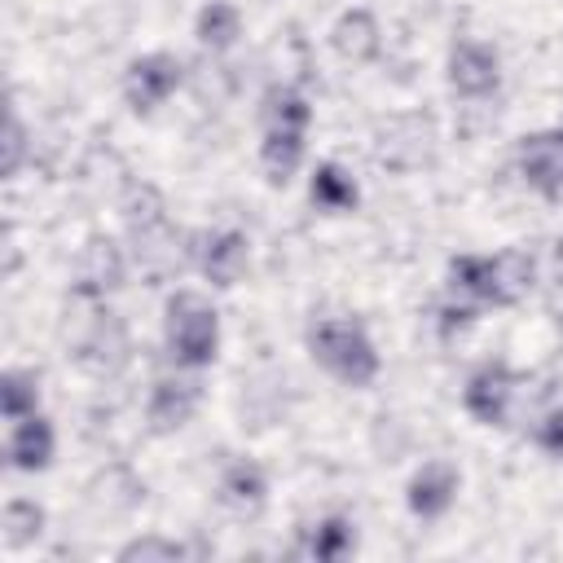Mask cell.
<instances>
[{
    "mask_svg": "<svg viewBox=\"0 0 563 563\" xmlns=\"http://www.w3.org/2000/svg\"><path fill=\"white\" fill-rule=\"evenodd\" d=\"M449 277L462 295H471L479 303H515L532 290V255L528 251L457 255L449 264Z\"/></svg>",
    "mask_w": 563,
    "mask_h": 563,
    "instance_id": "obj_1",
    "label": "cell"
},
{
    "mask_svg": "<svg viewBox=\"0 0 563 563\" xmlns=\"http://www.w3.org/2000/svg\"><path fill=\"white\" fill-rule=\"evenodd\" d=\"M308 352H312V361H317L325 374H334V378L347 383V387H365V383H374V374H378V352H374L369 334H365L356 321H347V317H325V321H317V325L308 330Z\"/></svg>",
    "mask_w": 563,
    "mask_h": 563,
    "instance_id": "obj_2",
    "label": "cell"
},
{
    "mask_svg": "<svg viewBox=\"0 0 563 563\" xmlns=\"http://www.w3.org/2000/svg\"><path fill=\"white\" fill-rule=\"evenodd\" d=\"M163 330H167V347L176 356V365H211L216 361V347H220V317L216 308L198 295V290H176L167 299V317H163Z\"/></svg>",
    "mask_w": 563,
    "mask_h": 563,
    "instance_id": "obj_3",
    "label": "cell"
},
{
    "mask_svg": "<svg viewBox=\"0 0 563 563\" xmlns=\"http://www.w3.org/2000/svg\"><path fill=\"white\" fill-rule=\"evenodd\" d=\"M180 88V62L172 53H145L128 66V79H123V92H128V106L136 114H150L154 106H163L172 92Z\"/></svg>",
    "mask_w": 563,
    "mask_h": 563,
    "instance_id": "obj_4",
    "label": "cell"
},
{
    "mask_svg": "<svg viewBox=\"0 0 563 563\" xmlns=\"http://www.w3.org/2000/svg\"><path fill=\"white\" fill-rule=\"evenodd\" d=\"M515 391H519V378H515L506 365H484V369L471 374L462 405H466V413H471L475 422H484V427H501V422L510 418Z\"/></svg>",
    "mask_w": 563,
    "mask_h": 563,
    "instance_id": "obj_5",
    "label": "cell"
},
{
    "mask_svg": "<svg viewBox=\"0 0 563 563\" xmlns=\"http://www.w3.org/2000/svg\"><path fill=\"white\" fill-rule=\"evenodd\" d=\"M457 484H462L457 466H453V462H444V457H431V462H422V466L413 471L405 501H409V510H413L418 519H440V515L453 506Z\"/></svg>",
    "mask_w": 563,
    "mask_h": 563,
    "instance_id": "obj_6",
    "label": "cell"
},
{
    "mask_svg": "<svg viewBox=\"0 0 563 563\" xmlns=\"http://www.w3.org/2000/svg\"><path fill=\"white\" fill-rule=\"evenodd\" d=\"M519 172H523V180L537 194L559 198L563 194V128L559 132L523 136V145H519Z\"/></svg>",
    "mask_w": 563,
    "mask_h": 563,
    "instance_id": "obj_7",
    "label": "cell"
},
{
    "mask_svg": "<svg viewBox=\"0 0 563 563\" xmlns=\"http://www.w3.org/2000/svg\"><path fill=\"white\" fill-rule=\"evenodd\" d=\"M497 79H501V62H497V53L488 44L466 40V44H457L449 53V84L462 97H488L497 88Z\"/></svg>",
    "mask_w": 563,
    "mask_h": 563,
    "instance_id": "obj_8",
    "label": "cell"
},
{
    "mask_svg": "<svg viewBox=\"0 0 563 563\" xmlns=\"http://www.w3.org/2000/svg\"><path fill=\"white\" fill-rule=\"evenodd\" d=\"M198 400H202V391H198L194 378H158V383L150 387L145 418H150L154 431H176V427H185V422L194 418Z\"/></svg>",
    "mask_w": 563,
    "mask_h": 563,
    "instance_id": "obj_9",
    "label": "cell"
},
{
    "mask_svg": "<svg viewBox=\"0 0 563 563\" xmlns=\"http://www.w3.org/2000/svg\"><path fill=\"white\" fill-rule=\"evenodd\" d=\"M198 268L207 282L216 286H233L246 273V238L224 229V233H207L198 246Z\"/></svg>",
    "mask_w": 563,
    "mask_h": 563,
    "instance_id": "obj_10",
    "label": "cell"
},
{
    "mask_svg": "<svg viewBox=\"0 0 563 563\" xmlns=\"http://www.w3.org/2000/svg\"><path fill=\"white\" fill-rule=\"evenodd\" d=\"M330 44H334V53H339L343 62H352V66L378 57V44H383V40H378V22H374V13H365V9H347V13L334 22Z\"/></svg>",
    "mask_w": 563,
    "mask_h": 563,
    "instance_id": "obj_11",
    "label": "cell"
},
{
    "mask_svg": "<svg viewBox=\"0 0 563 563\" xmlns=\"http://www.w3.org/2000/svg\"><path fill=\"white\" fill-rule=\"evenodd\" d=\"M123 282V260L114 242H88L75 264V290L79 295H106Z\"/></svg>",
    "mask_w": 563,
    "mask_h": 563,
    "instance_id": "obj_12",
    "label": "cell"
},
{
    "mask_svg": "<svg viewBox=\"0 0 563 563\" xmlns=\"http://www.w3.org/2000/svg\"><path fill=\"white\" fill-rule=\"evenodd\" d=\"M9 462L18 471H44L53 462V427H48V418H40V413L18 418V427L9 435Z\"/></svg>",
    "mask_w": 563,
    "mask_h": 563,
    "instance_id": "obj_13",
    "label": "cell"
},
{
    "mask_svg": "<svg viewBox=\"0 0 563 563\" xmlns=\"http://www.w3.org/2000/svg\"><path fill=\"white\" fill-rule=\"evenodd\" d=\"M260 163H264L268 185H286L303 163V128H264Z\"/></svg>",
    "mask_w": 563,
    "mask_h": 563,
    "instance_id": "obj_14",
    "label": "cell"
},
{
    "mask_svg": "<svg viewBox=\"0 0 563 563\" xmlns=\"http://www.w3.org/2000/svg\"><path fill=\"white\" fill-rule=\"evenodd\" d=\"M220 497H224L233 510L255 515V510L264 506V497H268V479H264V471H260L255 462H233V466L220 475Z\"/></svg>",
    "mask_w": 563,
    "mask_h": 563,
    "instance_id": "obj_15",
    "label": "cell"
},
{
    "mask_svg": "<svg viewBox=\"0 0 563 563\" xmlns=\"http://www.w3.org/2000/svg\"><path fill=\"white\" fill-rule=\"evenodd\" d=\"M312 202H317L321 211H347V207L356 202L352 176H347L343 167H334V163H321V167L312 172Z\"/></svg>",
    "mask_w": 563,
    "mask_h": 563,
    "instance_id": "obj_16",
    "label": "cell"
},
{
    "mask_svg": "<svg viewBox=\"0 0 563 563\" xmlns=\"http://www.w3.org/2000/svg\"><path fill=\"white\" fill-rule=\"evenodd\" d=\"M242 35V13L224 0H211L202 13H198V40L207 48H229L233 40Z\"/></svg>",
    "mask_w": 563,
    "mask_h": 563,
    "instance_id": "obj_17",
    "label": "cell"
},
{
    "mask_svg": "<svg viewBox=\"0 0 563 563\" xmlns=\"http://www.w3.org/2000/svg\"><path fill=\"white\" fill-rule=\"evenodd\" d=\"M352 545H356V532H352V523H347L343 515H330V519H321V523L308 532V554L321 559V563L343 559Z\"/></svg>",
    "mask_w": 563,
    "mask_h": 563,
    "instance_id": "obj_18",
    "label": "cell"
},
{
    "mask_svg": "<svg viewBox=\"0 0 563 563\" xmlns=\"http://www.w3.org/2000/svg\"><path fill=\"white\" fill-rule=\"evenodd\" d=\"M312 110L295 88H273L264 97V128H308Z\"/></svg>",
    "mask_w": 563,
    "mask_h": 563,
    "instance_id": "obj_19",
    "label": "cell"
},
{
    "mask_svg": "<svg viewBox=\"0 0 563 563\" xmlns=\"http://www.w3.org/2000/svg\"><path fill=\"white\" fill-rule=\"evenodd\" d=\"M35 400H40V387H35V378H31V374L9 369V374L0 378V409H4V418H9V422H18V418L35 413Z\"/></svg>",
    "mask_w": 563,
    "mask_h": 563,
    "instance_id": "obj_20",
    "label": "cell"
},
{
    "mask_svg": "<svg viewBox=\"0 0 563 563\" xmlns=\"http://www.w3.org/2000/svg\"><path fill=\"white\" fill-rule=\"evenodd\" d=\"M0 523H4V541H9V545H26V541L40 537V528H44V510H40L35 501L18 497V501L4 506Z\"/></svg>",
    "mask_w": 563,
    "mask_h": 563,
    "instance_id": "obj_21",
    "label": "cell"
},
{
    "mask_svg": "<svg viewBox=\"0 0 563 563\" xmlns=\"http://www.w3.org/2000/svg\"><path fill=\"white\" fill-rule=\"evenodd\" d=\"M185 550L176 545V541H163V537H141V541H132V545H123L119 550V559L123 563H132V559H141V563H150V559H163V563H172V559H180Z\"/></svg>",
    "mask_w": 563,
    "mask_h": 563,
    "instance_id": "obj_22",
    "label": "cell"
},
{
    "mask_svg": "<svg viewBox=\"0 0 563 563\" xmlns=\"http://www.w3.org/2000/svg\"><path fill=\"white\" fill-rule=\"evenodd\" d=\"M0 145H4V158H0V172H4V176H13V172L22 167V150H26V132H22V123H18L13 114L4 119V141H0Z\"/></svg>",
    "mask_w": 563,
    "mask_h": 563,
    "instance_id": "obj_23",
    "label": "cell"
},
{
    "mask_svg": "<svg viewBox=\"0 0 563 563\" xmlns=\"http://www.w3.org/2000/svg\"><path fill=\"white\" fill-rule=\"evenodd\" d=\"M537 444H541L545 453H563V409H554V413L541 418V427H537Z\"/></svg>",
    "mask_w": 563,
    "mask_h": 563,
    "instance_id": "obj_24",
    "label": "cell"
},
{
    "mask_svg": "<svg viewBox=\"0 0 563 563\" xmlns=\"http://www.w3.org/2000/svg\"><path fill=\"white\" fill-rule=\"evenodd\" d=\"M559 255H563V246H559Z\"/></svg>",
    "mask_w": 563,
    "mask_h": 563,
    "instance_id": "obj_25",
    "label": "cell"
}]
</instances>
